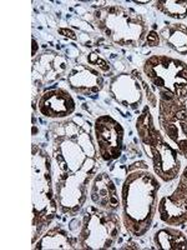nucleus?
I'll use <instances>...</instances> for the list:
<instances>
[{
  "mask_svg": "<svg viewBox=\"0 0 187 250\" xmlns=\"http://www.w3.org/2000/svg\"><path fill=\"white\" fill-rule=\"evenodd\" d=\"M53 175H70L86 165L97 163L94 124L82 115L55 120L49 126Z\"/></svg>",
  "mask_w": 187,
  "mask_h": 250,
  "instance_id": "obj_1",
  "label": "nucleus"
},
{
  "mask_svg": "<svg viewBox=\"0 0 187 250\" xmlns=\"http://www.w3.org/2000/svg\"><path fill=\"white\" fill-rule=\"evenodd\" d=\"M161 183L145 162L133 163L121 187V219L125 229L133 238L150 231L159 207Z\"/></svg>",
  "mask_w": 187,
  "mask_h": 250,
  "instance_id": "obj_2",
  "label": "nucleus"
},
{
  "mask_svg": "<svg viewBox=\"0 0 187 250\" xmlns=\"http://www.w3.org/2000/svg\"><path fill=\"white\" fill-rule=\"evenodd\" d=\"M31 198H33V225L31 244L54 222L57 215L54 175L51 155L40 145H31Z\"/></svg>",
  "mask_w": 187,
  "mask_h": 250,
  "instance_id": "obj_3",
  "label": "nucleus"
},
{
  "mask_svg": "<svg viewBox=\"0 0 187 250\" xmlns=\"http://www.w3.org/2000/svg\"><path fill=\"white\" fill-rule=\"evenodd\" d=\"M91 20L102 37L121 48H139L150 33L144 15L120 4L99 6L91 13Z\"/></svg>",
  "mask_w": 187,
  "mask_h": 250,
  "instance_id": "obj_4",
  "label": "nucleus"
},
{
  "mask_svg": "<svg viewBox=\"0 0 187 250\" xmlns=\"http://www.w3.org/2000/svg\"><path fill=\"white\" fill-rule=\"evenodd\" d=\"M135 126L145 155L151 162L153 174L164 183L177 179L181 173L180 153L166 140L161 130L156 128L150 106L142 108Z\"/></svg>",
  "mask_w": 187,
  "mask_h": 250,
  "instance_id": "obj_5",
  "label": "nucleus"
},
{
  "mask_svg": "<svg viewBox=\"0 0 187 250\" xmlns=\"http://www.w3.org/2000/svg\"><path fill=\"white\" fill-rule=\"evenodd\" d=\"M122 227V219L116 211L104 210L95 205L85 207L74 235L76 249H111L119 240Z\"/></svg>",
  "mask_w": 187,
  "mask_h": 250,
  "instance_id": "obj_6",
  "label": "nucleus"
},
{
  "mask_svg": "<svg viewBox=\"0 0 187 250\" xmlns=\"http://www.w3.org/2000/svg\"><path fill=\"white\" fill-rule=\"evenodd\" d=\"M142 73L157 91L187 102V62L166 54H152L142 62Z\"/></svg>",
  "mask_w": 187,
  "mask_h": 250,
  "instance_id": "obj_7",
  "label": "nucleus"
},
{
  "mask_svg": "<svg viewBox=\"0 0 187 250\" xmlns=\"http://www.w3.org/2000/svg\"><path fill=\"white\" fill-rule=\"evenodd\" d=\"M100 163L86 165L77 173L54 178L57 207L62 215L75 216L84 210L89 195V188L99 170Z\"/></svg>",
  "mask_w": 187,
  "mask_h": 250,
  "instance_id": "obj_8",
  "label": "nucleus"
},
{
  "mask_svg": "<svg viewBox=\"0 0 187 250\" xmlns=\"http://www.w3.org/2000/svg\"><path fill=\"white\" fill-rule=\"evenodd\" d=\"M160 130L187 159V104L172 94L157 91Z\"/></svg>",
  "mask_w": 187,
  "mask_h": 250,
  "instance_id": "obj_9",
  "label": "nucleus"
},
{
  "mask_svg": "<svg viewBox=\"0 0 187 250\" xmlns=\"http://www.w3.org/2000/svg\"><path fill=\"white\" fill-rule=\"evenodd\" d=\"M94 138L97 155L104 163H112L122 155L125 129L119 120L109 114L99 115L94 122Z\"/></svg>",
  "mask_w": 187,
  "mask_h": 250,
  "instance_id": "obj_10",
  "label": "nucleus"
},
{
  "mask_svg": "<svg viewBox=\"0 0 187 250\" xmlns=\"http://www.w3.org/2000/svg\"><path fill=\"white\" fill-rule=\"evenodd\" d=\"M145 82L136 73H120L113 75L109 83V95L119 105L136 110L142 104L145 93H149V89L145 88Z\"/></svg>",
  "mask_w": 187,
  "mask_h": 250,
  "instance_id": "obj_11",
  "label": "nucleus"
},
{
  "mask_svg": "<svg viewBox=\"0 0 187 250\" xmlns=\"http://www.w3.org/2000/svg\"><path fill=\"white\" fill-rule=\"evenodd\" d=\"M157 215L164 224L171 227H182L187 223V165L180 173L175 190L160 199Z\"/></svg>",
  "mask_w": 187,
  "mask_h": 250,
  "instance_id": "obj_12",
  "label": "nucleus"
},
{
  "mask_svg": "<svg viewBox=\"0 0 187 250\" xmlns=\"http://www.w3.org/2000/svg\"><path fill=\"white\" fill-rule=\"evenodd\" d=\"M37 110L46 119L64 120L76 111V102L70 91L61 86L49 88L37 100Z\"/></svg>",
  "mask_w": 187,
  "mask_h": 250,
  "instance_id": "obj_13",
  "label": "nucleus"
},
{
  "mask_svg": "<svg viewBox=\"0 0 187 250\" xmlns=\"http://www.w3.org/2000/svg\"><path fill=\"white\" fill-rule=\"evenodd\" d=\"M69 62L55 51H45L33 60V83L35 86L50 85L68 75Z\"/></svg>",
  "mask_w": 187,
  "mask_h": 250,
  "instance_id": "obj_14",
  "label": "nucleus"
},
{
  "mask_svg": "<svg viewBox=\"0 0 187 250\" xmlns=\"http://www.w3.org/2000/svg\"><path fill=\"white\" fill-rule=\"evenodd\" d=\"M68 85L74 93L82 97H96L104 89L105 79L97 69L86 64H76L66 75Z\"/></svg>",
  "mask_w": 187,
  "mask_h": 250,
  "instance_id": "obj_15",
  "label": "nucleus"
},
{
  "mask_svg": "<svg viewBox=\"0 0 187 250\" xmlns=\"http://www.w3.org/2000/svg\"><path fill=\"white\" fill-rule=\"evenodd\" d=\"M89 199L95 207L109 211H117L121 208V196L117 187L106 171L95 175L89 188Z\"/></svg>",
  "mask_w": 187,
  "mask_h": 250,
  "instance_id": "obj_16",
  "label": "nucleus"
},
{
  "mask_svg": "<svg viewBox=\"0 0 187 250\" xmlns=\"http://www.w3.org/2000/svg\"><path fill=\"white\" fill-rule=\"evenodd\" d=\"M35 250H71L76 249L75 236L61 225L48 228L44 234L33 244Z\"/></svg>",
  "mask_w": 187,
  "mask_h": 250,
  "instance_id": "obj_17",
  "label": "nucleus"
},
{
  "mask_svg": "<svg viewBox=\"0 0 187 250\" xmlns=\"http://www.w3.org/2000/svg\"><path fill=\"white\" fill-rule=\"evenodd\" d=\"M160 39L172 51L187 57V25L182 23H171L160 30Z\"/></svg>",
  "mask_w": 187,
  "mask_h": 250,
  "instance_id": "obj_18",
  "label": "nucleus"
},
{
  "mask_svg": "<svg viewBox=\"0 0 187 250\" xmlns=\"http://www.w3.org/2000/svg\"><path fill=\"white\" fill-rule=\"evenodd\" d=\"M153 245L160 250H186L187 235L177 227L168 225L153 234Z\"/></svg>",
  "mask_w": 187,
  "mask_h": 250,
  "instance_id": "obj_19",
  "label": "nucleus"
},
{
  "mask_svg": "<svg viewBox=\"0 0 187 250\" xmlns=\"http://www.w3.org/2000/svg\"><path fill=\"white\" fill-rule=\"evenodd\" d=\"M153 8L161 14L176 20H184L187 18V1L181 0H159L153 1Z\"/></svg>",
  "mask_w": 187,
  "mask_h": 250,
  "instance_id": "obj_20",
  "label": "nucleus"
},
{
  "mask_svg": "<svg viewBox=\"0 0 187 250\" xmlns=\"http://www.w3.org/2000/svg\"><path fill=\"white\" fill-rule=\"evenodd\" d=\"M88 62L89 64L95 66V69H97L100 73H105V74H110L111 73L110 62H109L104 57L97 54V53H91L88 57Z\"/></svg>",
  "mask_w": 187,
  "mask_h": 250,
  "instance_id": "obj_21",
  "label": "nucleus"
},
{
  "mask_svg": "<svg viewBox=\"0 0 187 250\" xmlns=\"http://www.w3.org/2000/svg\"><path fill=\"white\" fill-rule=\"evenodd\" d=\"M145 43L148 44L149 46H159L161 43V39H160L159 33H156L155 30H151L149 33L148 38H146V42Z\"/></svg>",
  "mask_w": 187,
  "mask_h": 250,
  "instance_id": "obj_22",
  "label": "nucleus"
},
{
  "mask_svg": "<svg viewBox=\"0 0 187 250\" xmlns=\"http://www.w3.org/2000/svg\"><path fill=\"white\" fill-rule=\"evenodd\" d=\"M136 4H149L150 1H135Z\"/></svg>",
  "mask_w": 187,
  "mask_h": 250,
  "instance_id": "obj_23",
  "label": "nucleus"
}]
</instances>
